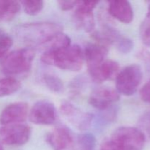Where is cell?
Returning <instances> with one entry per match:
<instances>
[{
	"mask_svg": "<svg viewBox=\"0 0 150 150\" xmlns=\"http://www.w3.org/2000/svg\"><path fill=\"white\" fill-rule=\"evenodd\" d=\"M83 59V51L78 45H70L54 51H46L41 55V61L45 64L73 72L79 71L82 68Z\"/></svg>",
	"mask_w": 150,
	"mask_h": 150,
	"instance_id": "obj_1",
	"label": "cell"
},
{
	"mask_svg": "<svg viewBox=\"0 0 150 150\" xmlns=\"http://www.w3.org/2000/svg\"><path fill=\"white\" fill-rule=\"evenodd\" d=\"M62 29L60 24L51 22L26 23L18 26L16 34L21 42L38 47Z\"/></svg>",
	"mask_w": 150,
	"mask_h": 150,
	"instance_id": "obj_2",
	"label": "cell"
},
{
	"mask_svg": "<svg viewBox=\"0 0 150 150\" xmlns=\"http://www.w3.org/2000/svg\"><path fill=\"white\" fill-rule=\"evenodd\" d=\"M35 52L31 48H23L12 51L1 63V70L6 75H17L29 71Z\"/></svg>",
	"mask_w": 150,
	"mask_h": 150,
	"instance_id": "obj_3",
	"label": "cell"
},
{
	"mask_svg": "<svg viewBox=\"0 0 150 150\" xmlns=\"http://www.w3.org/2000/svg\"><path fill=\"white\" fill-rule=\"evenodd\" d=\"M145 139L139 128L124 126L114 130L110 141L119 150H142Z\"/></svg>",
	"mask_w": 150,
	"mask_h": 150,
	"instance_id": "obj_4",
	"label": "cell"
},
{
	"mask_svg": "<svg viewBox=\"0 0 150 150\" xmlns=\"http://www.w3.org/2000/svg\"><path fill=\"white\" fill-rule=\"evenodd\" d=\"M143 78L142 67L136 64L126 66L119 72L116 78L117 92L125 96H131L137 91Z\"/></svg>",
	"mask_w": 150,
	"mask_h": 150,
	"instance_id": "obj_5",
	"label": "cell"
},
{
	"mask_svg": "<svg viewBox=\"0 0 150 150\" xmlns=\"http://www.w3.org/2000/svg\"><path fill=\"white\" fill-rule=\"evenodd\" d=\"M32 130L24 124H12L0 127V142L9 146H21L30 139Z\"/></svg>",
	"mask_w": 150,
	"mask_h": 150,
	"instance_id": "obj_6",
	"label": "cell"
},
{
	"mask_svg": "<svg viewBox=\"0 0 150 150\" xmlns=\"http://www.w3.org/2000/svg\"><path fill=\"white\" fill-rule=\"evenodd\" d=\"M60 111L63 117L74 127L80 130H86L92 126L94 116L83 112L78 107L67 101H64L60 105Z\"/></svg>",
	"mask_w": 150,
	"mask_h": 150,
	"instance_id": "obj_7",
	"label": "cell"
},
{
	"mask_svg": "<svg viewBox=\"0 0 150 150\" xmlns=\"http://www.w3.org/2000/svg\"><path fill=\"white\" fill-rule=\"evenodd\" d=\"M98 4V1H78L73 14V19L77 27L86 32H93L95 27L93 10Z\"/></svg>",
	"mask_w": 150,
	"mask_h": 150,
	"instance_id": "obj_8",
	"label": "cell"
},
{
	"mask_svg": "<svg viewBox=\"0 0 150 150\" xmlns=\"http://www.w3.org/2000/svg\"><path fill=\"white\" fill-rule=\"evenodd\" d=\"M57 111L54 104L48 100H41L35 103L29 114L30 122L35 125H50L55 122Z\"/></svg>",
	"mask_w": 150,
	"mask_h": 150,
	"instance_id": "obj_9",
	"label": "cell"
},
{
	"mask_svg": "<svg viewBox=\"0 0 150 150\" xmlns=\"http://www.w3.org/2000/svg\"><path fill=\"white\" fill-rule=\"evenodd\" d=\"M46 142L54 150H73V132L64 125L57 126L46 135Z\"/></svg>",
	"mask_w": 150,
	"mask_h": 150,
	"instance_id": "obj_10",
	"label": "cell"
},
{
	"mask_svg": "<svg viewBox=\"0 0 150 150\" xmlns=\"http://www.w3.org/2000/svg\"><path fill=\"white\" fill-rule=\"evenodd\" d=\"M120 100V94L109 87H98L89 97V102L92 106L100 111H104Z\"/></svg>",
	"mask_w": 150,
	"mask_h": 150,
	"instance_id": "obj_11",
	"label": "cell"
},
{
	"mask_svg": "<svg viewBox=\"0 0 150 150\" xmlns=\"http://www.w3.org/2000/svg\"><path fill=\"white\" fill-rule=\"evenodd\" d=\"M28 108V104L25 102L10 104L0 114V124L7 125L23 122L27 118Z\"/></svg>",
	"mask_w": 150,
	"mask_h": 150,
	"instance_id": "obj_12",
	"label": "cell"
},
{
	"mask_svg": "<svg viewBox=\"0 0 150 150\" xmlns=\"http://www.w3.org/2000/svg\"><path fill=\"white\" fill-rule=\"evenodd\" d=\"M92 80L96 83H102L107 80L116 79L120 72V64L116 61L105 59L96 67L88 68Z\"/></svg>",
	"mask_w": 150,
	"mask_h": 150,
	"instance_id": "obj_13",
	"label": "cell"
},
{
	"mask_svg": "<svg viewBox=\"0 0 150 150\" xmlns=\"http://www.w3.org/2000/svg\"><path fill=\"white\" fill-rule=\"evenodd\" d=\"M108 52V49L106 45L100 43H88L85 46L83 53L88 68L100 64L105 59Z\"/></svg>",
	"mask_w": 150,
	"mask_h": 150,
	"instance_id": "obj_14",
	"label": "cell"
},
{
	"mask_svg": "<svg viewBox=\"0 0 150 150\" xmlns=\"http://www.w3.org/2000/svg\"><path fill=\"white\" fill-rule=\"evenodd\" d=\"M108 10L111 16L124 23H130L133 19V7L127 1H109Z\"/></svg>",
	"mask_w": 150,
	"mask_h": 150,
	"instance_id": "obj_15",
	"label": "cell"
},
{
	"mask_svg": "<svg viewBox=\"0 0 150 150\" xmlns=\"http://www.w3.org/2000/svg\"><path fill=\"white\" fill-rule=\"evenodd\" d=\"M70 41H71L70 38L67 35L62 33V32H59L49 38L42 45L37 47V48L39 51H42V53L46 52V51H54V50L71 45Z\"/></svg>",
	"mask_w": 150,
	"mask_h": 150,
	"instance_id": "obj_16",
	"label": "cell"
},
{
	"mask_svg": "<svg viewBox=\"0 0 150 150\" xmlns=\"http://www.w3.org/2000/svg\"><path fill=\"white\" fill-rule=\"evenodd\" d=\"M20 2L17 1H0V21L7 22L13 20L21 10Z\"/></svg>",
	"mask_w": 150,
	"mask_h": 150,
	"instance_id": "obj_17",
	"label": "cell"
},
{
	"mask_svg": "<svg viewBox=\"0 0 150 150\" xmlns=\"http://www.w3.org/2000/svg\"><path fill=\"white\" fill-rule=\"evenodd\" d=\"M21 87V83L12 77L0 79V98L8 96L17 92Z\"/></svg>",
	"mask_w": 150,
	"mask_h": 150,
	"instance_id": "obj_18",
	"label": "cell"
},
{
	"mask_svg": "<svg viewBox=\"0 0 150 150\" xmlns=\"http://www.w3.org/2000/svg\"><path fill=\"white\" fill-rule=\"evenodd\" d=\"M79 150H96L97 140L90 133L80 134L77 138Z\"/></svg>",
	"mask_w": 150,
	"mask_h": 150,
	"instance_id": "obj_19",
	"label": "cell"
},
{
	"mask_svg": "<svg viewBox=\"0 0 150 150\" xmlns=\"http://www.w3.org/2000/svg\"><path fill=\"white\" fill-rule=\"evenodd\" d=\"M43 81L47 88L55 93H60L64 89L63 81L55 75L45 74L43 76Z\"/></svg>",
	"mask_w": 150,
	"mask_h": 150,
	"instance_id": "obj_20",
	"label": "cell"
},
{
	"mask_svg": "<svg viewBox=\"0 0 150 150\" xmlns=\"http://www.w3.org/2000/svg\"><path fill=\"white\" fill-rule=\"evenodd\" d=\"M23 10L29 16H35L43 9L44 2L41 0H25L20 2Z\"/></svg>",
	"mask_w": 150,
	"mask_h": 150,
	"instance_id": "obj_21",
	"label": "cell"
},
{
	"mask_svg": "<svg viewBox=\"0 0 150 150\" xmlns=\"http://www.w3.org/2000/svg\"><path fill=\"white\" fill-rule=\"evenodd\" d=\"M102 111V114H100L96 120V125L98 127H103L108 124H111L117 118V108L116 107H110L106 110Z\"/></svg>",
	"mask_w": 150,
	"mask_h": 150,
	"instance_id": "obj_22",
	"label": "cell"
},
{
	"mask_svg": "<svg viewBox=\"0 0 150 150\" xmlns=\"http://www.w3.org/2000/svg\"><path fill=\"white\" fill-rule=\"evenodd\" d=\"M140 36L143 43L146 46H150V5L146 17L141 25Z\"/></svg>",
	"mask_w": 150,
	"mask_h": 150,
	"instance_id": "obj_23",
	"label": "cell"
},
{
	"mask_svg": "<svg viewBox=\"0 0 150 150\" xmlns=\"http://www.w3.org/2000/svg\"><path fill=\"white\" fill-rule=\"evenodd\" d=\"M139 129L150 140V111L144 113L138 121Z\"/></svg>",
	"mask_w": 150,
	"mask_h": 150,
	"instance_id": "obj_24",
	"label": "cell"
},
{
	"mask_svg": "<svg viewBox=\"0 0 150 150\" xmlns=\"http://www.w3.org/2000/svg\"><path fill=\"white\" fill-rule=\"evenodd\" d=\"M13 43V40L11 37L0 29V59L8 51Z\"/></svg>",
	"mask_w": 150,
	"mask_h": 150,
	"instance_id": "obj_25",
	"label": "cell"
},
{
	"mask_svg": "<svg viewBox=\"0 0 150 150\" xmlns=\"http://www.w3.org/2000/svg\"><path fill=\"white\" fill-rule=\"evenodd\" d=\"M133 46H134V44L132 40L123 36L116 44V47L118 51L123 54H129L133 50Z\"/></svg>",
	"mask_w": 150,
	"mask_h": 150,
	"instance_id": "obj_26",
	"label": "cell"
},
{
	"mask_svg": "<svg viewBox=\"0 0 150 150\" xmlns=\"http://www.w3.org/2000/svg\"><path fill=\"white\" fill-rule=\"evenodd\" d=\"M59 6L61 8V10L64 11H67L72 9L75 8L77 5L78 1H70V0H61V1H57Z\"/></svg>",
	"mask_w": 150,
	"mask_h": 150,
	"instance_id": "obj_27",
	"label": "cell"
},
{
	"mask_svg": "<svg viewBox=\"0 0 150 150\" xmlns=\"http://www.w3.org/2000/svg\"><path fill=\"white\" fill-rule=\"evenodd\" d=\"M140 96L144 102L150 104V80L140 90Z\"/></svg>",
	"mask_w": 150,
	"mask_h": 150,
	"instance_id": "obj_28",
	"label": "cell"
},
{
	"mask_svg": "<svg viewBox=\"0 0 150 150\" xmlns=\"http://www.w3.org/2000/svg\"><path fill=\"white\" fill-rule=\"evenodd\" d=\"M100 150H119L110 140L104 142Z\"/></svg>",
	"mask_w": 150,
	"mask_h": 150,
	"instance_id": "obj_29",
	"label": "cell"
},
{
	"mask_svg": "<svg viewBox=\"0 0 150 150\" xmlns=\"http://www.w3.org/2000/svg\"><path fill=\"white\" fill-rule=\"evenodd\" d=\"M139 57L144 61L150 63V52L146 50H143L139 53Z\"/></svg>",
	"mask_w": 150,
	"mask_h": 150,
	"instance_id": "obj_30",
	"label": "cell"
},
{
	"mask_svg": "<svg viewBox=\"0 0 150 150\" xmlns=\"http://www.w3.org/2000/svg\"><path fill=\"white\" fill-rule=\"evenodd\" d=\"M0 150H4V149H3V147H2V146H1V143H0Z\"/></svg>",
	"mask_w": 150,
	"mask_h": 150,
	"instance_id": "obj_31",
	"label": "cell"
}]
</instances>
